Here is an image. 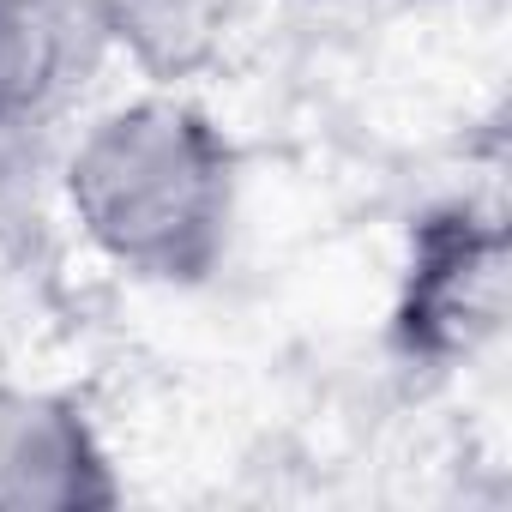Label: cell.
I'll return each instance as SVG.
<instances>
[{
	"label": "cell",
	"instance_id": "1",
	"mask_svg": "<svg viewBox=\"0 0 512 512\" xmlns=\"http://www.w3.org/2000/svg\"><path fill=\"white\" fill-rule=\"evenodd\" d=\"M241 163L181 91H145L85 127L67 157V211L109 266L145 284H205L235 229Z\"/></svg>",
	"mask_w": 512,
	"mask_h": 512
},
{
	"label": "cell",
	"instance_id": "4",
	"mask_svg": "<svg viewBox=\"0 0 512 512\" xmlns=\"http://www.w3.org/2000/svg\"><path fill=\"white\" fill-rule=\"evenodd\" d=\"M103 49V0H0V133L61 103Z\"/></svg>",
	"mask_w": 512,
	"mask_h": 512
},
{
	"label": "cell",
	"instance_id": "3",
	"mask_svg": "<svg viewBox=\"0 0 512 512\" xmlns=\"http://www.w3.org/2000/svg\"><path fill=\"white\" fill-rule=\"evenodd\" d=\"M109 506H121V476L97 422L61 392L0 386V512Z\"/></svg>",
	"mask_w": 512,
	"mask_h": 512
},
{
	"label": "cell",
	"instance_id": "2",
	"mask_svg": "<svg viewBox=\"0 0 512 512\" xmlns=\"http://www.w3.org/2000/svg\"><path fill=\"white\" fill-rule=\"evenodd\" d=\"M512 314V235L482 199H440L410 223L386 344L404 368H470Z\"/></svg>",
	"mask_w": 512,
	"mask_h": 512
},
{
	"label": "cell",
	"instance_id": "5",
	"mask_svg": "<svg viewBox=\"0 0 512 512\" xmlns=\"http://www.w3.org/2000/svg\"><path fill=\"white\" fill-rule=\"evenodd\" d=\"M241 7L247 0H103V31L151 91H181L223 55Z\"/></svg>",
	"mask_w": 512,
	"mask_h": 512
}]
</instances>
